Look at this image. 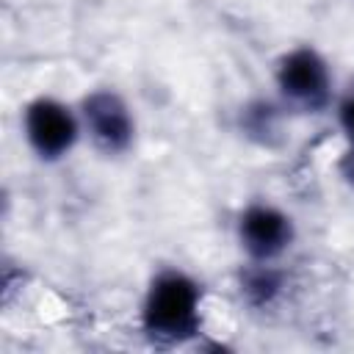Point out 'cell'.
<instances>
[{"label":"cell","instance_id":"1","mask_svg":"<svg viewBox=\"0 0 354 354\" xmlns=\"http://www.w3.org/2000/svg\"><path fill=\"white\" fill-rule=\"evenodd\" d=\"M141 329L149 340L177 346L202 329V288L194 277L177 268L160 271L141 304Z\"/></svg>","mask_w":354,"mask_h":354},{"label":"cell","instance_id":"2","mask_svg":"<svg viewBox=\"0 0 354 354\" xmlns=\"http://www.w3.org/2000/svg\"><path fill=\"white\" fill-rule=\"evenodd\" d=\"M279 97L304 113H321L332 100V72L324 55L313 47H296L277 64Z\"/></svg>","mask_w":354,"mask_h":354},{"label":"cell","instance_id":"3","mask_svg":"<svg viewBox=\"0 0 354 354\" xmlns=\"http://www.w3.org/2000/svg\"><path fill=\"white\" fill-rule=\"evenodd\" d=\"M80 130H83L80 113H75L69 105H64L55 97H36L33 102H28L22 113L25 141L36 152V158L47 163L66 158L75 149Z\"/></svg>","mask_w":354,"mask_h":354},{"label":"cell","instance_id":"4","mask_svg":"<svg viewBox=\"0 0 354 354\" xmlns=\"http://www.w3.org/2000/svg\"><path fill=\"white\" fill-rule=\"evenodd\" d=\"M80 122L94 147L105 155H122L133 147L136 119L130 105L113 88H97L80 102Z\"/></svg>","mask_w":354,"mask_h":354},{"label":"cell","instance_id":"5","mask_svg":"<svg viewBox=\"0 0 354 354\" xmlns=\"http://www.w3.org/2000/svg\"><path fill=\"white\" fill-rule=\"evenodd\" d=\"M293 218L274 205L254 202L238 216V243L254 263L279 260L293 246Z\"/></svg>","mask_w":354,"mask_h":354},{"label":"cell","instance_id":"6","mask_svg":"<svg viewBox=\"0 0 354 354\" xmlns=\"http://www.w3.org/2000/svg\"><path fill=\"white\" fill-rule=\"evenodd\" d=\"M282 293V274L274 268V263H254L249 260V268L241 274V296L252 307H268Z\"/></svg>","mask_w":354,"mask_h":354},{"label":"cell","instance_id":"7","mask_svg":"<svg viewBox=\"0 0 354 354\" xmlns=\"http://www.w3.org/2000/svg\"><path fill=\"white\" fill-rule=\"evenodd\" d=\"M337 122H340V130L346 136V144H348V152H346V160H343V171L346 177L354 183V94H348L340 108H337Z\"/></svg>","mask_w":354,"mask_h":354},{"label":"cell","instance_id":"8","mask_svg":"<svg viewBox=\"0 0 354 354\" xmlns=\"http://www.w3.org/2000/svg\"><path fill=\"white\" fill-rule=\"evenodd\" d=\"M243 116H246V130L252 136H257V133H274V111H271V105H266V102L252 105V108H246Z\"/></svg>","mask_w":354,"mask_h":354}]
</instances>
